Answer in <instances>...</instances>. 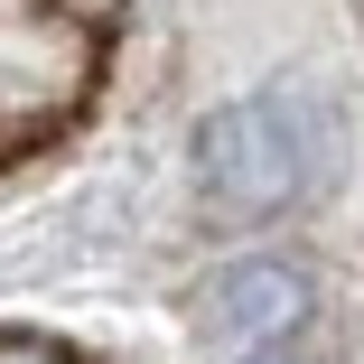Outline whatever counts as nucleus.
<instances>
[{"label":"nucleus","mask_w":364,"mask_h":364,"mask_svg":"<svg viewBox=\"0 0 364 364\" xmlns=\"http://www.w3.org/2000/svg\"><path fill=\"white\" fill-rule=\"evenodd\" d=\"M336 159V122L318 94L280 85V94H243L225 112L196 122V187L215 215L234 225H262V215H289Z\"/></svg>","instance_id":"obj_1"},{"label":"nucleus","mask_w":364,"mask_h":364,"mask_svg":"<svg viewBox=\"0 0 364 364\" xmlns=\"http://www.w3.org/2000/svg\"><path fill=\"white\" fill-rule=\"evenodd\" d=\"M243 364H299V355H289V346H271V355H243Z\"/></svg>","instance_id":"obj_4"},{"label":"nucleus","mask_w":364,"mask_h":364,"mask_svg":"<svg viewBox=\"0 0 364 364\" xmlns=\"http://www.w3.org/2000/svg\"><path fill=\"white\" fill-rule=\"evenodd\" d=\"M65 10H103V0H65Z\"/></svg>","instance_id":"obj_5"},{"label":"nucleus","mask_w":364,"mask_h":364,"mask_svg":"<svg viewBox=\"0 0 364 364\" xmlns=\"http://www.w3.org/2000/svg\"><path fill=\"white\" fill-rule=\"evenodd\" d=\"M0 364H65V355L38 346V336H0Z\"/></svg>","instance_id":"obj_3"},{"label":"nucleus","mask_w":364,"mask_h":364,"mask_svg":"<svg viewBox=\"0 0 364 364\" xmlns=\"http://www.w3.org/2000/svg\"><path fill=\"white\" fill-rule=\"evenodd\" d=\"M196 336L205 346H225V355H271L299 336L309 318V280L289 271V262H225V271H205L196 280Z\"/></svg>","instance_id":"obj_2"}]
</instances>
